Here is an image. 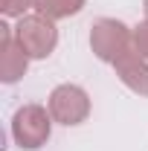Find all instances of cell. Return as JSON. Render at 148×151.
<instances>
[{
  "mask_svg": "<svg viewBox=\"0 0 148 151\" xmlns=\"http://www.w3.org/2000/svg\"><path fill=\"white\" fill-rule=\"evenodd\" d=\"M52 113L41 105H23L12 116V139L26 151H38L47 145L50 134H52Z\"/></svg>",
  "mask_w": 148,
  "mask_h": 151,
  "instance_id": "6da1fadb",
  "label": "cell"
},
{
  "mask_svg": "<svg viewBox=\"0 0 148 151\" xmlns=\"http://www.w3.org/2000/svg\"><path fill=\"white\" fill-rule=\"evenodd\" d=\"M134 44V32L116 18H99L90 29V50L99 61L113 64L122 52H128Z\"/></svg>",
  "mask_w": 148,
  "mask_h": 151,
  "instance_id": "7a4b0ae2",
  "label": "cell"
},
{
  "mask_svg": "<svg viewBox=\"0 0 148 151\" xmlns=\"http://www.w3.org/2000/svg\"><path fill=\"white\" fill-rule=\"evenodd\" d=\"M15 38L18 44L26 50L29 58H47L52 55V50L58 47V29L55 23L44 15H23L15 26Z\"/></svg>",
  "mask_w": 148,
  "mask_h": 151,
  "instance_id": "3957f363",
  "label": "cell"
},
{
  "mask_svg": "<svg viewBox=\"0 0 148 151\" xmlns=\"http://www.w3.org/2000/svg\"><path fill=\"white\" fill-rule=\"evenodd\" d=\"M47 108L52 113V119L61 122V125H67V128L70 125H81L90 116V96L78 84H58L50 93Z\"/></svg>",
  "mask_w": 148,
  "mask_h": 151,
  "instance_id": "277c9868",
  "label": "cell"
},
{
  "mask_svg": "<svg viewBox=\"0 0 148 151\" xmlns=\"http://www.w3.org/2000/svg\"><path fill=\"white\" fill-rule=\"evenodd\" d=\"M26 67H29V55L15 38V26L0 23V78L3 84H15L18 78H23Z\"/></svg>",
  "mask_w": 148,
  "mask_h": 151,
  "instance_id": "5b68a950",
  "label": "cell"
},
{
  "mask_svg": "<svg viewBox=\"0 0 148 151\" xmlns=\"http://www.w3.org/2000/svg\"><path fill=\"white\" fill-rule=\"evenodd\" d=\"M113 70L128 90H134L137 96H148V58H142L134 47L113 61Z\"/></svg>",
  "mask_w": 148,
  "mask_h": 151,
  "instance_id": "8992f818",
  "label": "cell"
},
{
  "mask_svg": "<svg viewBox=\"0 0 148 151\" xmlns=\"http://www.w3.org/2000/svg\"><path fill=\"white\" fill-rule=\"evenodd\" d=\"M84 3H87V0H32L35 12L44 15V18H50V20L73 18V15H78V12L84 9Z\"/></svg>",
  "mask_w": 148,
  "mask_h": 151,
  "instance_id": "52a82bcc",
  "label": "cell"
},
{
  "mask_svg": "<svg viewBox=\"0 0 148 151\" xmlns=\"http://www.w3.org/2000/svg\"><path fill=\"white\" fill-rule=\"evenodd\" d=\"M29 6H32V0H3V15L6 18H23L26 12H29Z\"/></svg>",
  "mask_w": 148,
  "mask_h": 151,
  "instance_id": "ba28073f",
  "label": "cell"
},
{
  "mask_svg": "<svg viewBox=\"0 0 148 151\" xmlns=\"http://www.w3.org/2000/svg\"><path fill=\"white\" fill-rule=\"evenodd\" d=\"M134 50L142 58H148V20H142L139 26H134Z\"/></svg>",
  "mask_w": 148,
  "mask_h": 151,
  "instance_id": "9c48e42d",
  "label": "cell"
},
{
  "mask_svg": "<svg viewBox=\"0 0 148 151\" xmlns=\"http://www.w3.org/2000/svg\"><path fill=\"white\" fill-rule=\"evenodd\" d=\"M142 9H145V15H148V0H145V3H142Z\"/></svg>",
  "mask_w": 148,
  "mask_h": 151,
  "instance_id": "30bf717a",
  "label": "cell"
}]
</instances>
